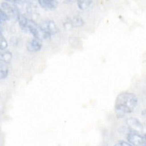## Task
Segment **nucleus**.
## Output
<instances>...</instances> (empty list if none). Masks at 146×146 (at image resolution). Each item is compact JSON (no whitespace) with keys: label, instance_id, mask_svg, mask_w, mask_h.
Instances as JSON below:
<instances>
[{"label":"nucleus","instance_id":"obj_10","mask_svg":"<svg viewBox=\"0 0 146 146\" xmlns=\"http://www.w3.org/2000/svg\"><path fill=\"white\" fill-rule=\"evenodd\" d=\"M127 123L131 128V131H137V133H142L143 131V125L141 124L139 120L135 118H129L127 120Z\"/></svg>","mask_w":146,"mask_h":146},{"label":"nucleus","instance_id":"obj_14","mask_svg":"<svg viewBox=\"0 0 146 146\" xmlns=\"http://www.w3.org/2000/svg\"><path fill=\"white\" fill-rule=\"evenodd\" d=\"M94 0H76V3H77V6L80 10L84 11L86 9H88L92 4H93Z\"/></svg>","mask_w":146,"mask_h":146},{"label":"nucleus","instance_id":"obj_12","mask_svg":"<svg viewBox=\"0 0 146 146\" xmlns=\"http://www.w3.org/2000/svg\"><path fill=\"white\" fill-rule=\"evenodd\" d=\"M12 58H13V54H12V52L8 51V50L0 51V62L8 64V63L11 62Z\"/></svg>","mask_w":146,"mask_h":146},{"label":"nucleus","instance_id":"obj_4","mask_svg":"<svg viewBox=\"0 0 146 146\" xmlns=\"http://www.w3.org/2000/svg\"><path fill=\"white\" fill-rule=\"evenodd\" d=\"M127 141L133 146H145V135L131 131L127 135Z\"/></svg>","mask_w":146,"mask_h":146},{"label":"nucleus","instance_id":"obj_21","mask_svg":"<svg viewBox=\"0 0 146 146\" xmlns=\"http://www.w3.org/2000/svg\"><path fill=\"white\" fill-rule=\"evenodd\" d=\"M0 33H2V30H1V28H0Z\"/></svg>","mask_w":146,"mask_h":146},{"label":"nucleus","instance_id":"obj_11","mask_svg":"<svg viewBox=\"0 0 146 146\" xmlns=\"http://www.w3.org/2000/svg\"><path fill=\"white\" fill-rule=\"evenodd\" d=\"M68 18H69L72 28H81L86 25L84 19L82 17H80V16L76 15V16H73V17H68Z\"/></svg>","mask_w":146,"mask_h":146},{"label":"nucleus","instance_id":"obj_9","mask_svg":"<svg viewBox=\"0 0 146 146\" xmlns=\"http://www.w3.org/2000/svg\"><path fill=\"white\" fill-rule=\"evenodd\" d=\"M18 25L20 29L25 33H28V23H29V18L25 14H22L18 19Z\"/></svg>","mask_w":146,"mask_h":146},{"label":"nucleus","instance_id":"obj_15","mask_svg":"<svg viewBox=\"0 0 146 146\" xmlns=\"http://www.w3.org/2000/svg\"><path fill=\"white\" fill-rule=\"evenodd\" d=\"M9 48V42L3 33H0V51L8 50Z\"/></svg>","mask_w":146,"mask_h":146},{"label":"nucleus","instance_id":"obj_17","mask_svg":"<svg viewBox=\"0 0 146 146\" xmlns=\"http://www.w3.org/2000/svg\"><path fill=\"white\" fill-rule=\"evenodd\" d=\"M9 21H10V20H9L8 16L4 13V11L2 10L1 8H0V25H2V23H5L7 22H9Z\"/></svg>","mask_w":146,"mask_h":146},{"label":"nucleus","instance_id":"obj_7","mask_svg":"<svg viewBox=\"0 0 146 146\" xmlns=\"http://www.w3.org/2000/svg\"><path fill=\"white\" fill-rule=\"evenodd\" d=\"M39 6L46 11H54L58 8V0H37Z\"/></svg>","mask_w":146,"mask_h":146},{"label":"nucleus","instance_id":"obj_18","mask_svg":"<svg viewBox=\"0 0 146 146\" xmlns=\"http://www.w3.org/2000/svg\"><path fill=\"white\" fill-rule=\"evenodd\" d=\"M114 146H133L131 144H129L128 141H125V140H120L118 142L116 143Z\"/></svg>","mask_w":146,"mask_h":146},{"label":"nucleus","instance_id":"obj_13","mask_svg":"<svg viewBox=\"0 0 146 146\" xmlns=\"http://www.w3.org/2000/svg\"><path fill=\"white\" fill-rule=\"evenodd\" d=\"M9 75V68L6 63L0 62V81L5 80Z\"/></svg>","mask_w":146,"mask_h":146},{"label":"nucleus","instance_id":"obj_1","mask_svg":"<svg viewBox=\"0 0 146 146\" xmlns=\"http://www.w3.org/2000/svg\"><path fill=\"white\" fill-rule=\"evenodd\" d=\"M138 105V98L135 94L129 92H123L119 94L115 101V112L117 116L122 118L127 114L135 111Z\"/></svg>","mask_w":146,"mask_h":146},{"label":"nucleus","instance_id":"obj_20","mask_svg":"<svg viewBox=\"0 0 146 146\" xmlns=\"http://www.w3.org/2000/svg\"><path fill=\"white\" fill-rule=\"evenodd\" d=\"M68 3H72V2H76V0H65Z\"/></svg>","mask_w":146,"mask_h":146},{"label":"nucleus","instance_id":"obj_5","mask_svg":"<svg viewBox=\"0 0 146 146\" xmlns=\"http://www.w3.org/2000/svg\"><path fill=\"white\" fill-rule=\"evenodd\" d=\"M25 48H27V51L28 53H31V54L38 53V52L41 51L42 48H43V44H42L40 39L33 38V37H32V38L27 40Z\"/></svg>","mask_w":146,"mask_h":146},{"label":"nucleus","instance_id":"obj_8","mask_svg":"<svg viewBox=\"0 0 146 146\" xmlns=\"http://www.w3.org/2000/svg\"><path fill=\"white\" fill-rule=\"evenodd\" d=\"M28 33L31 34L33 38L37 39H40V36H41V32H40L38 23L35 21L31 20V19H29V23H28Z\"/></svg>","mask_w":146,"mask_h":146},{"label":"nucleus","instance_id":"obj_19","mask_svg":"<svg viewBox=\"0 0 146 146\" xmlns=\"http://www.w3.org/2000/svg\"><path fill=\"white\" fill-rule=\"evenodd\" d=\"M6 2H9V3H12V4H17L20 2V0H4Z\"/></svg>","mask_w":146,"mask_h":146},{"label":"nucleus","instance_id":"obj_3","mask_svg":"<svg viewBox=\"0 0 146 146\" xmlns=\"http://www.w3.org/2000/svg\"><path fill=\"white\" fill-rule=\"evenodd\" d=\"M38 27L41 33L49 34L51 36L58 34V31H60L56 22L51 20V19H45V20L41 21V23L38 25Z\"/></svg>","mask_w":146,"mask_h":146},{"label":"nucleus","instance_id":"obj_6","mask_svg":"<svg viewBox=\"0 0 146 146\" xmlns=\"http://www.w3.org/2000/svg\"><path fill=\"white\" fill-rule=\"evenodd\" d=\"M25 13H27V16L28 18L35 21V22L39 19L38 8H37L36 4L33 3L32 1H27L25 3Z\"/></svg>","mask_w":146,"mask_h":146},{"label":"nucleus","instance_id":"obj_16","mask_svg":"<svg viewBox=\"0 0 146 146\" xmlns=\"http://www.w3.org/2000/svg\"><path fill=\"white\" fill-rule=\"evenodd\" d=\"M8 42L12 47H14V48H18V47L20 46L21 39L19 38L18 36H11L10 41H8Z\"/></svg>","mask_w":146,"mask_h":146},{"label":"nucleus","instance_id":"obj_2","mask_svg":"<svg viewBox=\"0 0 146 146\" xmlns=\"http://www.w3.org/2000/svg\"><path fill=\"white\" fill-rule=\"evenodd\" d=\"M0 8L4 11V13L8 16L9 20L12 21H16L17 22L19 17L22 15V12L19 9V7L16 4H12L9 2L3 1L0 4Z\"/></svg>","mask_w":146,"mask_h":146}]
</instances>
